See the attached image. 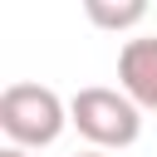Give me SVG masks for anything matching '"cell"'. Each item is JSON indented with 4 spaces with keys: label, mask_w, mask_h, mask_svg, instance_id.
Listing matches in <instances>:
<instances>
[{
    "label": "cell",
    "mask_w": 157,
    "mask_h": 157,
    "mask_svg": "<svg viewBox=\"0 0 157 157\" xmlns=\"http://www.w3.org/2000/svg\"><path fill=\"white\" fill-rule=\"evenodd\" d=\"M64 128H69V103L49 83H10L0 93V132L10 137V147L20 152L54 147Z\"/></svg>",
    "instance_id": "1"
},
{
    "label": "cell",
    "mask_w": 157,
    "mask_h": 157,
    "mask_svg": "<svg viewBox=\"0 0 157 157\" xmlns=\"http://www.w3.org/2000/svg\"><path fill=\"white\" fill-rule=\"evenodd\" d=\"M69 128H78L93 152H108V147H132L142 137V108L123 93V88H103V83H88L69 98Z\"/></svg>",
    "instance_id": "2"
},
{
    "label": "cell",
    "mask_w": 157,
    "mask_h": 157,
    "mask_svg": "<svg viewBox=\"0 0 157 157\" xmlns=\"http://www.w3.org/2000/svg\"><path fill=\"white\" fill-rule=\"evenodd\" d=\"M118 88L137 108H157V34L128 39L118 49Z\"/></svg>",
    "instance_id": "3"
},
{
    "label": "cell",
    "mask_w": 157,
    "mask_h": 157,
    "mask_svg": "<svg viewBox=\"0 0 157 157\" xmlns=\"http://www.w3.org/2000/svg\"><path fill=\"white\" fill-rule=\"evenodd\" d=\"M83 15H88L98 29H132V25H142V20H147V5H142V0H128V5L88 0V5H83Z\"/></svg>",
    "instance_id": "4"
},
{
    "label": "cell",
    "mask_w": 157,
    "mask_h": 157,
    "mask_svg": "<svg viewBox=\"0 0 157 157\" xmlns=\"http://www.w3.org/2000/svg\"><path fill=\"white\" fill-rule=\"evenodd\" d=\"M0 157H29V152H20V147H5V152H0Z\"/></svg>",
    "instance_id": "5"
},
{
    "label": "cell",
    "mask_w": 157,
    "mask_h": 157,
    "mask_svg": "<svg viewBox=\"0 0 157 157\" xmlns=\"http://www.w3.org/2000/svg\"><path fill=\"white\" fill-rule=\"evenodd\" d=\"M78 157H103V152H93V147H88V152H78Z\"/></svg>",
    "instance_id": "6"
}]
</instances>
